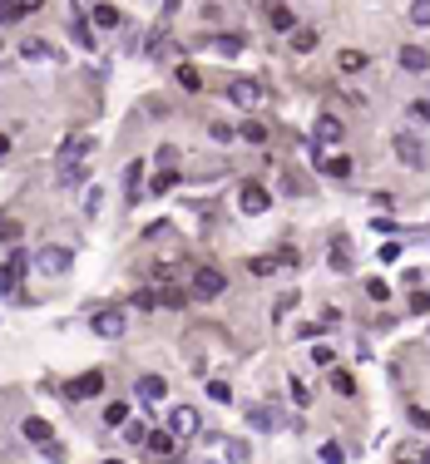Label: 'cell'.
Segmentation results:
<instances>
[{
	"label": "cell",
	"instance_id": "6da1fadb",
	"mask_svg": "<svg viewBox=\"0 0 430 464\" xmlns=\"http://www.w3.org/2000/svg\"><path fill=\"white\" fill-rule=\"evenodd\" d=\"M223 292H228V272H218V267H198L193 281H188V297L193 302H213V297H223Z\"/></svg>",
	"mask_w": 430,
	"mask_h": 464
},
{
	"label": "cell",
	"instance_id": "7a4b0ae2",
	"mask_svg": "<svg viewBox=\"0 0 430 464\" xmlns=\"http://www.w3.org/2000/svg\"><path fill=\"white\" fill-rule=\"evenodd\" d=\"M391 148L406 168H430V148L415 139V134H391Z\"/></svg>",
	"mask_w": 430,
	"mask_h": 464
},
{
	"label": "cell",
	"instance_id": "3957f363",
	"mask_svg": "<svg viewBox=\"0 0 430 464\" xmlns=\"http://www.w3.org/2000/svg\"><path fill=\"white\" fill-rule=\"evenodd\" d=\"M144 454H148V464H174L178 459V435L174 430H153L148 444H144Z\"/></svg>",
	"mask_w": 430,
	"mask_h": 464
},
{
	"label": "cell",
	"instance_id": "277c9868",
	"mask_svg": "<svg viewBox=\"0 0 430 464\" xmlns=\"http://www.w3.org/2000/svg\"><path fill=\"white\" fill-rule=\"evenodd\" d=\"M75 267V252H65V247H40L35 252V272H45V277H65Z\"/></svg>",
	"mask_w": 430,
	"mask_h": 464
},
{
	"label": "cell",
	"instance_id": "5b68a950",
	"mask_svg": "<svg viewBox=\"0 0 430 464\" xmlns=\"http://www.w3.org/2000/svg\"><path fill=\"white\" fill-rule=\"evenodd\" d=\"M228 99H233L238 109H247V114H252V109L267 99V89H262L257 79H233V84H228Z\"/></svg>",
	"mask_w": 430,
	"mask_h": 464
},
{
	"label": "cell",
	"instance_id": "8992f818",
	"mask_svg": "<svg viewBox=\"0 0 430 464\" xmlns=\"http://www.w3.org/2000/svg\"><path fill=\"white\" fill-rule=\"evenodd\" d=\"M20 435H25L30 444H40V449H45L49 459H60V444H55V430H49L45 420H35V415H30V420L20 425Z\"/></svg>",
	"mask_w": 430,
	"mask_h": 464
},
{
	"label": "cell",
	"instance_id": "52a82bcc",
	"mask_svg": "<svg viewBox=\"0 0 430 464\" xmlns=\"http://www.w3.org/2000/svg\"><path fill=\"white\" fill-rule=\"evenodd\" d=\"M169 430H174V435H178V440H193V435H198V430H203V415H198V410H193V405H178V410H174V415H169Z\"/></svg>",
	"mask_w": 430,
	"mask_h": 464
},
{
	"label": "cell",
	"instance_id": "ba28073f",
	"mask_svg": "<svg viewBox=\"0 0 430 464\" xmlns=\"http://www.w3.org/2000/svg\"><path fill=\"white\" fill-rule=\"evenodd\" d=\"M99 390H104V371H84V376H75V380L65 385L70 400H94Z\"/></svg>",
	"mask_w": 430,
	"mask_h": 464
},
{
	"label": "cell",
	"instance_id": "9c48e42d",
	"mask_svg": "<svg viewBox=\"0 0 430 464\" xmlns=\"http://www.w3.org/2000/svg\"><path fill=\"white\" fill-rule=\"evenodd\" d=\"M94 336H104V341H119L124 336V311L119 307H109V311H94Z\"/></svg>",
	"mask_w": 430,
	"mask_h": 464
},
{
	"label": "cell",
	"instance_id": "30bf717a",
	"mask_svg": "<svg viewBox=\"0 0 430 464\" xmlns=\"http://www.w3.org/2000/svg\"><path fill=\"white\" fill-rule=\"evenodd\" d=\"M321 144H341V119L337 114H316V124H312V148Z\"/></svg>",
	"mask_w": 430,
	"mask_h": 464
},
{
	"label": "cell",
	"instance_id": "8fae6325",
	"mask_svg": "<svg viewBox=\"0 0 430 464\" xmlns=\"http://www.w3.org/2000/svg\"><path fill=\"white\" fill-rule=\"evenodd\" d=\"M238 208H243L247 217H262L267 208H272V193H267L262 183H247V188H243V198H238Z\"/></svg>",
	"mask_w": 430,
	"mask_h": 464
},
{
	"label": "cell",
	"instance_id": "7c38bea8",
	"mask_svg": "<svg viewBox=\"0 0 430 464\" xmlns=\"http://www.w3.org/2000/svg\"><path fill=\"white\" fill-rule=\"evenodd\" d=\"M89 153H94V139H89V134H79V139H65V148H60V168H79Z\"/></svg>",
	"mask_w": 430,
	"mask_h": 464
},
{
	"label": "cell",
	"instance_id": "4fadbf2b",
	"mask_svg": "<svg viewBox=\"0 0 430 464\" xmlns=\"http://www.w3.org/2000/svg\"><path fill=\"white\" fill-rule=\"evenodd\" d=\"M35 257H25V252H15L10 262H0V292H15V281L25 277V267H30Z\"/></svg>",
	"mask_w": 430,
	"mask_h": 464
},
{
	"label": "cell",
	"instance_id": "5bb4252c",
	"mask_svg": "<svg viewBox=\"0 0 430 464\" xmlns=\"http://www.w3.org/2000/svg\"><path fill=\"white\" fill-rule=\"evenodd\" d=\"M40 6H45V0H0V25H15V20L35 15Z\"/></svg>",
	"mask_w": 430,
	"mask_h": 464
},
{
	"label": "cell",
	"instance_id": "9a60e30c",
	"mask_svg": "<svg viewBox=\"0 0 430 464\" xmlns=\"http://www.w3.org/2000/svg\"><path fill=\"white\" fill-rule=\"evenodd\" d=\"M148 188H144V158H134L129 168H124V203H139Z\"/></svg>",
	"mask_w": 430,
	"mask_h": 464
},
{
	"label": "cell",
	"instance_id": "2e32d148",
	"mask_svg": "<svg viewBox=\"0 0 430 464\" xmlns=\"http://www.w3.org/2000/svg\"><path fill=\"white\" fill-rule=\"evenodd\" d=\"M401 70H410V75H425L430 70V49H420V45H401Z\"/></svg>",
	"mask_w": 430,
	"mask_h": 464
},
{
	"label": "cell",
	"instance_id": "e0dca14e",
	"mask_svg": "<svg viewBox=\"0 0 430 464\" xmlns=\"http://www.w3.org/2000/svg\"><path fill=\"white\" fill-rule=\"evenodd\" d=\"M134 390H139V400H144V405H158V400L169 395V380H164V376H139V385H134Z\"/></svg>",
	"mask_w": 430,
	"mask_h": 464
},
{
	"label": "cell",
	"instance_id": "ac0fdd59",
	"mask_svg": "<svg viewBox=\"0 0 430 464\" xmlns=\"http://www.w3.org/2000/svg\"><path fill=\"white\" fill-rule=\"evenodd\" d=\"M70 30H75V40H79L84 49H94V20H89V15H84L79 6L70 10Z\"/></svg>",
	"mask_w": 430,
	"mask_h": 464
},
{
	"label": "cell",
	"instance_id": "d6986e66",
	"mask_svg": "<svg viewBox=\"0 0 430 464\" xmlns=\"http://www.w3.org/2000/svg\"><path fill=\"white\" fill-rule=\"evenodd\" d=\"M267 20H272V30H287V35L297 30V15L282 6V0H267Z\"/></svg>",
	"mask_w": 430,
	"mask_h": 464
},
{
	"label": "cell",
	"instance_id": "ffe728a7",
	"mask_svg": "<svg viewBox=\"0 0 430 464\" xmlns=\"http://www.w3.org/2000/svg\"><path fill=\"white\" fill-rule=\"evenodd\" d=\"M321 163V173H327V178H351V158L346 153H332V158H316Z\"/></svg>",
	"mask_w": 430,
	"mask_h": 464
},
{
	"label": "cell",
	"instance_id": "44dd1931",
	"mask_svg": "<svg viewBox=\"0 0 430 464\" xmlns=\"http://www.w3.org/2000/svg\"><path fill=\"white\" fill-rule=\"evenodd\" d=\"M366 65H371V60H366L361 49H341V54H337V70H341V75H356V70H366Z\"/></svg>",
	"mask_w": 430,
	"mask_h": 464
},
{
	"label": "cell",
	"instance_id": "7402d4cb",
	"mask_svg": "<svg viewBox=\"0 0 430 464\" xmlns=\"http://www.w3.org/2000/svg\"><path fill=\"white\" fill-rule=\"evenodd\" d=\"M89 20H94L99 30H119V20H124V15H119L114 6H94V15H89Z\"/></svg>",
	"mask_w": 430,
	"mask_h": 464
},
{
	"label": "cell",
	"instance_id": "603a6c76",
	"mask_svg": "<svg viewBox=\"0 0 430 464\" xmlns=\"http://www.w3.org/2000/svg\"><path fill=\"white\" fill-rule=\"evenodd\" d=\"M169 188H178V168H158L153 183H148V193H169Z\"/></svg>",
	"mask_w": 430,
	"mask_h": 464
},
{
	"label": "cell",
	"instance_id": "cb8c5ba5",
	"mask_svg": "<svg viewBox=\"0 0 430 464\" xmlns=\"http://www.w3.org/2000/svg\"><path fill=\"white\" fill-rule=\"evenodd\" d=\"M247 420H252L257 430H277V410H267V405H252V410H247Z\"/></svg>",
	"mask_w": 430,
	"mask_h": 464
},
{
	"label": "cell",
	"instance_id": "d4e9b609",
	"mask_svg": "<svg viewBox=\"0 0 430 464\" xmlns=\"http://www.w3.org/2000/svg\"><path fill=\"white\" fill-rule=\"evenodd\" d=\"M238 139H247V144H267V124H262V119H243Z\"/></svg>",
	"mask_w": 430,
	"mask_h": 464
},
{
	"label": "cell",
	"instance_id": "484cf974",
	"mask_svg": "<svg viewBox=\"0 0 430 464\" xmlns=\"http://www.w3.org/2000/svg\"><path fill=\"white\" fill-rule=\"evenodd\" d=\"M332 267H337V272H351V247H346V238H332Z\"/></svg>",
	"mask_w": 430,
	"mask_h": 464
},
{
	"label": "cell",
	"instance_id": "4316f807",
	"mask_svg": "<svg viewBox=\"0 0 430 464\" xmlns=\"http://www.w3.org/2000/svg\"><path fill=\"white\" fill-rule=\"evenodd\" d=\"M391 459H396V464H425V449H420V444H396Z\"/></svg>",
	"mask_w": 430,
	"mask_h": 464
},
{
	"label": "cell",
	"instance_id": "83f0119b",
	"mask_svg": "<svg viewBox=\"0 0 430 464\" xmlns=\"http://www.w3.org/2000/svg\"><path fill=\"white\" fill-rule=\"evenodd\" d=\"M104 425H129V405L124 400H109V405H104Z\"/></svg>",
	"mask_w": 430,
	"mask_h": 464
},
{
	"label": "cell",
	"instance_id": "f1b7e54d",
	"mask_svg": "<svg viewBox=\"0 0 430 464\" xmlns=\"http://www.w3.org/2000/svg\"><path fill=\"white\" fill-rule=\"evenodd\" d=\"M292 49H297V54H307V49H316V30H307V25H297V30H292Z\"/></svg>",
	"mask_w": 430,
	"mask_h": 464
},
{
	"label": "cell",
	"instance_id": "f546056e",
	"mask_svg": "<svg viewBox=\"0 0 430 464\" xmlns=\"http://www.w3.org/2000/svg\"><path fill=\"white\" fill-rule=\"evenodd\" d=\"M332 390H337V395H356V380H351V371L332 366Z\"/></svg>",
	"mask_w": 430,
	"mask_h": 464
},
{
	"label": "cell",
	"instance_id": "4dcf8cb0",
	"mask_svg": "<svg viewBox=\"0 0 430 464\" xmlns=\"http://www.w3.org/2000/svg\"><path fill=\"white\" fill-rule=\"evenodd\" d=\"M174 75H178V84H183V89H193V94H198V89H203V75H198V70H193V65H178V70H174Z\"/></svg>",
	"mask_w": 430,
	"mask_h": 464
},
{
	"label": "cell",
	"instance_id": "1f68e13d",
	"mask_svg": "<svg viewBox=\"0 0 430 464\" xmlns=\"http://www.w3.org/2000/svg\"><path fill=\"white\" fill-rule=\"evenodd\" d=\"M247 272H252V277H272V272H277V257H252Z\"/></svg>",
	"mask_w": 430,
	"mask_h": 464
},
{
	"label": "cell",
	"instance_id": "d6a6232c",
	"mask_svg": "<svg viewBox=\"0 0 430 464\" xmlns=\"http://www.w3.org/2000/svg\"><path fill=\"white\" fill-rule=\"evenodd\" d=\"M213 49H218V54H238V49H243V35H218V40H213Z\"/></svg>",
	"mask_w": 430,
	"mask_h": 464
},
{
	"label": "cell",
	"instance_id": "836d02e7",
	"mask_svg": "<svg viewBox=\"0 0 430 464\" xmlns=\"http://www.w3.org/2000/svg\"><path fill=\"white\" fill-rule=\"evenodd\" d=\"M228 459H233V464H247V459H252L247 440H228Z\"/></svg>",
	"mask_w": 430,
	"mask_h": 464
},
{
	"label": "cell",
	"instance_id": "e575fe53",
	"mask_svg": "<svg viewBox=\"0 0 430 464\" xmlns=\"http://www.w3.org/2000/svg\"><path fill=\"white\" fill-rule=\"evenodd\" d=\"M208 395L218 400V405H228V400H233V385H228V380H208Z\"/></svg>",
	"mask_w": 430,
	"mask_h": 464
},
{
	"label": "cell",
	"instance_id": "d590c367",
	"mask_svg": "<svg viewBox=\"0 0 430 464\" xmlns=\"http://www.w3.org/2000/svg\"><path fill=\"white\" fill-rule=\"evenodd\" d=\"M366 297H371V302H386V297H391V286H386L381 277H371V281H366Z\"/></svg>",
	"mask_w": 430,
	"mask_h": 464
},
{
	"label": "cell",
	"instance_id": "8d00e7d4",
	"mask_svg": "<svg viewBox=\"0 0 430 464\" xmlns=\"http://www.w3.org/2000/svg\"><path fill=\"white\" fill-rule=\"evenodd\" d=\"M287 385H292V400H297V405H312V390H307V380H302V376H292Z\"/></svg>",
	"mask_w": 430,
	"mask_h": 464
},
{
	"label": "cell",
	"instance_id": "74e56055",
	"mask_svg": "<svg viewBox=\"0 0 430 464\" xmlns=\"http://www.w3.org/2000/svg\"><path fill=\"white\" fill-rule=\"evenodd\" d=\"M84 183V168H60V188H79Z\"/></svg>",
	"mask_w": 430,
	"mask_h": 464
},
{
	"label": "cell",
	"instance_id": "f35d334b",
	"mask_svg": "<svg viewBox=\"0 0 430 464\" xmlns=\"http://www.w3.org/2000/svg\"><path fill=\"white\" fill-rule=\"evenodd\" d=\"M406 114H410V119H415V124H430V99H415V104H410Z\"/></svg>",
	"mask_w": 430,
	"mask_h": 464
},
{
	"label": "cell",
	"instance_id": "ab89813d",
	"mask_svg": "<svg viewBox=\"0 0 430 464\" xmlns=\"http://www.w3.org/2000/svg\"><path fill=\"white\" fill-rule=\"evenodd\" d=\"M0 238H6V242H20V222H15V217H0Z\"/></svg>",
	"mask_w": 430,
	"mask_h": 464
},
{
	"label": "cell",
	"instance_id": "60d3db41",
	"mask_svg": "<svg viewBox=\"0 0 430 464\" xmlns=\"http://www.w3.org/2000/svg\"><path fill=\"white\" fill-rule=\"evenodd\" d=\"M25 60H49V45H40V40H25Z\"/></svg>",
	"mask_w": 430,
	"mask_h": 464
},
{
	"label": "cell",
	"instance_id": "b9f144b4",
	"mask_svg": "<svg viewBox=\"0 0 430 464\" xmlns=\"http://www.w3.org/2000/svg\"><path fill=\"white\" fill-rule=\"evenodd\" d=\"M410 20H415V25H430V0H415V6H410Z\"/></svg>",
	"mask_w": 430,
	"mask_h": 464
},
{
	"label": "cell",
	"instance_id": "7bdbcfd3",
	"mask_svg": "<svg viewBox=\"0 0 430 464\" xmlns=\"http://www.w3.org/2000/svg\"><path fill=\"white\" fill-rule=\"evenodd\" d=\"M124 440H129V444H148V425H129Z\"/></svg>",
	"mask_w": 430,
	"mask_h": 464
},
{
	"label": "cell",
	"instance_id": "ee69618b",
	"mask_svg": "<svg viewBox=\"0 0 430 464\" xmlns=\"http://www.w3.org/2000/svg\"><path fill=\"white\" fill-rule=\"evenodd\" d=\"M346 454H341V444H321V464H341Z\"/></svg>",
	"mask_w": 430,
	"mask_h": 464
},
{
	"label": "cell",
	"instance_id": "f6af8a7d",
	"mask_svg": "<svg viewBox=\"0 0 430 464\" xmlns=\"http://www.w3.org/2000/svg\"><path fill=\"white\" fill-rule=\"evenodd\" d=\"M410 311H420V316H430V297L420 292V286H415V297H410Z\"/></svg>",
	"mask_w": 430,
	"mask_h": 464
},
{
	"label": "cell",
	"instance_id": "bcb514c9",
	"mask_svg": "<svg viewBox=\"0 0 430 464\" xmlns=\"http://www.w3.org/2000/svg\"><path fill=\"white\" fill-rule=\"evenodd\" d=\"M381 262H386V267L401 262V242H381Z\"/></svg>",
	"mask_w": 430,
	"mask_h": 464
},
{
	"label": "cell",
	"instance_id": "7dc6e473",
	"mask_svg": "<svg viewBox=\"0 0 430 464\" xmlns=\"http://www.w3.org/2000/svg\"><path fill=\"white\" fill-rule=\"evenodd\" d=\"M208 134H213V139H218V144H228V139H233V124H223V119H218V124H213Z\"/></svg>",
	"mask_w": 430,
	"mask_h": 464
},
{
	"label": "cell",
	"instance_id": "c3c4849f",
	"mask_svg": "<svg viewBox=\"0 0 430 464\" xmlns=\"http://www.w3.org/2000/svg\"><path fill=\"white\" fill-rule=\"evenodd\" d=\"M410 425H415V430H430V415L420 410V405H410Z\"/></svg>",
	"mask_w": 430,
	"mask_h": 464
},
{
	"label": "cell",
	"instance_id": "681fc988",
	"mask_svg": "<svg viewBox=\"0 0 430 464\" xmlns=\"http://www.w3.org/2000/svg\"><path fill=\"white\" fill-rule=\"evenodd\" d=\"M174 158H178V148H174V144H164V148H158V163H164V168H174Z\"/></svg>",
	"mask_w": 430,
	"mask_h": 464
},
{
	"label": "cell",
	"instance_id": "f907efd6",
	"mask_svg": "<svg viewBox=\"0 0 430 464\" xmlns=\"http://www.w3.org/2000/svg\"><path fill=\"white\" fill-rule=\"evenodd\" d=\"M99 203H104V198H99V188H89V193H84V212H99Z\"/></svg>",
	"mask_w": 430,
	"mask_h": 464
},
{
	"label": "cell",
	"instance_id": "816d5d0a",
	"mask_svg": "<svg viewBox=\"0 0 430 464\" xmlns=\"http://www.w3.org/2000/svg\"><path fill=\"white\" fill-rule=\"evenodd\" d=\"M292 307H297V292H287V297H282V302H277V311H272V316H287V311H292Z\"/></svg>",
	"mask_w": 430,
	"mask_h": 464
},
{
	"label": "cell",
	"instance_id": "f5cc1de1",
	"mask_svg": "<svg viewBox=\"0 0 430 464\" xmlns=\"http://www.w3.org/2000/svg\"><path fill=\"white\" fill-rule=\"evenodd\" d=\"M10 153V134H0V158H6Z\"/></svg>",
	"mask_w": 430,
	"mask_h": 464
},
{
	"label": "cell",
	"instance_id": "db71d44e",
	"mask_svg": "<svg viewBox=\"0 0 430 464\" xmlns=\"http://www.w3.org/2000/svg\"><path fill=\"white\" fill-rule=\"evenodd\" d=\"M178 6H183V0H164V15H174Z\"/></svg>",
	"mask_w": 430,
	"mask_h": 464
},
{
	"label": "cell",
	"instance_id": "11a10c76",
	"mask_svg": "<svg viewBox=\"0 0 430 464\" xmlns=\"http://www.w3.org/2000/svg\"><path fill=\"white\" fill-rule=\"evenodd\" d=\"M104 464H119V459H104Z\"/></svg>",
	"mask_w": 430,
	"mask_h": 464
}]
</instances>
